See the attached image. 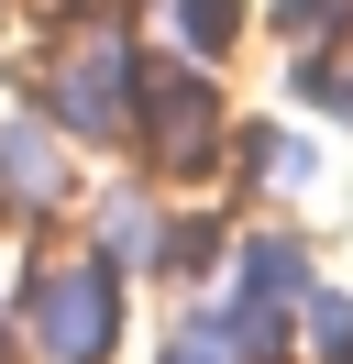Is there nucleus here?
I'll return each instance as SVG.
<instances>
[{"label":"nucleus","mask_w":353,"mask_h":364,"mask_svg":"<svg viewBox=\"0 0 353 364\" xmlns=\"http://www.w3.org/2000/svg\"><path fill=\"white\" fill-rule=\"evenodd\" d=\"M33 342L56 364H88L100 353V287H88V276H44L33 287Z\"/></svg>","instance_id":"1"}]
</instances>
